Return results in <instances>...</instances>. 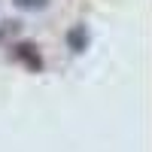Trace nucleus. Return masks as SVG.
I'll use <instances>...</instances> for the list:
<instances>
[{"mask_svg": "<svg viewBox=\"0 0 152 152\" xmlns=\"http://www.w3.org/2000/svg\"><path fill=\"white\" fill-rule=\"evenodd\" d=\"M15 58H18V61H24V67L34 70V73L43 67V58H40V52H37L31 43H18V46H15Z\"/></svg>", "mask_w": 152, "mask_h": 152, "instance_id": "1", "label": "nucleus"}, {"mask_svg": "<svg viewBox=\"0 0 152 152\" xmlns=\"http://www.w3.org/2000/svg\"><path fill=\"white\" fill-rule=\"evenodd\" d=\"M67 46H70V52H85V46H88V31H85V24H76V28L67 31Z\"/></svg>", "mask_w": 152, "mask_h": 152, "instance_id": "2", "label": "nucleus"}, {"mask_svg": "<svg viewBox=\"0 0 152 152\" xmlns=\"http://www.w3.org/2000/svg\"><path fill=\"white\" fill-rule=\"evenodd\" d=\"M18 9H28V12H37V9H46L49 0H12Z\"/></svg>", "mask_w": 152, "mask_h": 152, "instance_id": "3", "label": "nucleus"}]
</instances>
